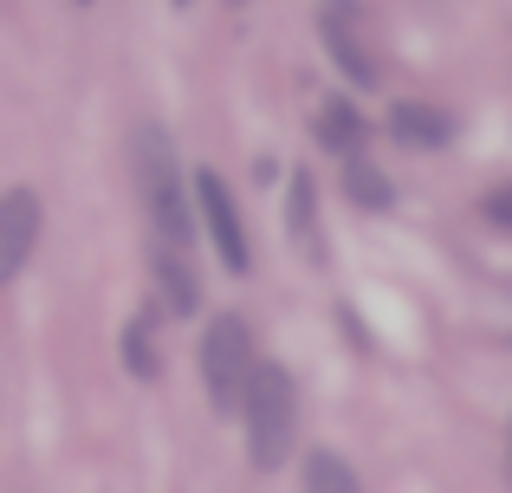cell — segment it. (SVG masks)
Segmentation results:
<instances>
[{
	"mask_svg": "<svg viewBox=\"0 0 512 493\" xmlns=\"http://www.w3.org/2000/svg\"><path fill=\"white\" fill-rule=\"evenodd\" d=\"M240 409H247V448H253V468L273 474L279 461L292 455V435H299V390L279 364L253 357L247 370V390H240Z\"/></svg>",
	"mask_w": 512,
	"mask_h": 493,
	"instance_id": "cell-1",
	"label": "cell"
},
{
	"mask_svg": "<svg viewBox=\"0 0 512 493\" xmlns=\"http://www.w3.org/2000/svg\"><path fill=\"white\" fill-rule=\"evenodd\" d=\"M137 189H143V208H150L156 241H175V247L195 241L188 195H182V169H175V143H169L163 124H143L137 130Z\"/></svg>",
	"mask_w": 512,
	"mask_h": 493,
	"instance_id": "cell-2",
	"label": "cell"
},
{
	"mask_svg": "<svg viewBox=\"0 0 512 493\" xmlns=\"http://www.w3.org/2000/svg\"><path fill=\"white\" fill-rule=\"evenodd\" d=\"M247 370H253V331H247V318L221 312L208 325V338H201V377H208V396H214L221 416H234V409H240Z\"/></svg>",
	"mask_w": 512,
	"mask_h": 493,
	"instance_id": "cell-3",
	"label": "cell"
},
{
	"mask_svg": "<svg viewBox=\"0 0 512 493\" xmlns=\"http://www.w3.org/2000/svg\"><path fill=\"white\" fill-rule=\"evenodd\" d=\"M195 195H201V215H208V234H214L221 266H227V273H247L253 247H247V228H240V208H234V195H227V182L214 176V169H201V176H195Z\"/></svg>",
	"mask_w": 512,
	"mask_h": 493,
	"instance_id": "cell-4",
	"label": "cell"
},
{
	"mask_svg": "<svg viewBox=\"0 0 512 493\" xmlns=\"http://www.w3.org/2000/svg\"><path fill=\"white\" fill-rule=\"evenodd\" d=\"M33 241H39V195L33 189H7L0 195V286L26 266Z\"/></svg>",
	"mask_w": 512,
	"mask_h": 493,
	"instance_id": "cell-5",
	"label": "cell"
},
{
	"mask_svg": "<svg viewBox=\"0 0 512 493\" xmlns=\"http://www.w3.org/2000/svg\"><path fill=\"white\" fill-rule=\"evenodd\" d=\"M325 46H331V59H338V72H350V85H363V91L376 85V52L363 46L357 7H344V0L325 7Z\"/></svg>",
	"mask_w": 512,
	"mask_h": 493,
	"instance_id": "cell-6",
	"label": "cell"
},
{
	"mask_svg": "<svg viewBox=\"0 0 512 493\" xmlns=\"http://www.w3.org/2000/svg\"><path fill=\"white\" fill-rule=\"evenodd\" d=\"M150 266H156V286H163L169 312H195V305H201V279H195V266H188V247L156 241L150 247Z\"/></svg>",
	"mask_w": 512,
	"mask_h": 493,
	"instance_id": "cell-7",
	"label": "cell"
},
{
	"mask_svg": "<svg viewBox=\"0 0 512 493\" xmlns=\"http://www.w3.org/2000/svg\"><path fill=\"white\" fill-rule=\"evenodd\" d=\"M389 130H396L402 143H415V150H441V143L454 137V117L435 111V104H396V111H389Z\"/></svg>",
	"mask_w": 512,
	"mask_h": 493,
	"instance_id": "cell-8",
	"label": "cell"
},
{
	"mask_svg": "<svg viewBox=\"0 0 512 493\" xmlns=\"http://www.w3.org/2000/svg\"><path fill=\"white\" fill-rule=\"evenodd\" d=\"M318 137H325V150L357 156L363 143H370V124H363V111H357L350 98H331L325 111H318Z\"/></svg>",
	"mask_w": 512,
	"mask_h": 493,
	"instance_id": "cell-9",
	"label": "cell"
},
{
	"mask_svg": "<svg viewBox=\"0 0 512 493\" xmlns=\"http://www.w3.org/2000/svg\"><path fill=\"white\" fill-rule=\"evenodd\" d=\"M344 195L357 208H370V215H383V208H389V176L357 150V156H344Z\"/></svg>",
	"mask_w": 512,
	"mask_h": 493,
	"instance_id": "cell-10",
	"label": "cell"
},
{
	"mask_svg": "<svg viewBox=\"0 0 512 493\" xmlns=\"http://www.w3.org/2000/svg\"><path fill=\"white\" fill-rule=\"evenodd\" d=\"M305 493H363V487H357V474H350V461L318 448V455L305 461Z\"/></svg>",
	"mask_w": 512,
	"mask_h": 493,
	"instance_id": "cell-11",
	"label": "cell"
},
{
	"mask_svg": "<svg viewBox=\"0 0 512 493\" xmlns=\"http://www.w3.org/2000/svg\"><path fill=\"white\" fill-rule=\"evenodd\" d=\"M292 234L305 241L312 260H325V234H318V208H312V176L292 182Z\"/></svg>",
	"mask_w": 512,
	"mask_h": 493,
	"instance_id": "cell-12",
	"label": "cell"
},
{
	"mask_svg": "<svg viewBox=\"0 0 512 493\" xmlns=\"http://www.w3.org/2000/svg\"><path fill=\"white\" fill-rule=\"evenodd\" d=\"M124 364H130V377H156V338H150V325H130L124 331Z\"/></svg>",
	"mask_w": 512,
	"mask_h": 493,
	"instance_id": "cell-13",
	"label": "cell"
},
{
	"mask_svg": "<svg viewBox=\"0 0 512 493\" xmlns=\"http://www.w3.org/2000/svg\"><path fill=\"white\" fill-rule=\"evenodd\" d=\"M487 221H493V228H506V234H512V182H506V189H493V195H487Z\"/></svg>",
	"mask_w": 512,
	"mask_h": 493,
	"instance_id": "cell-14",
	"label": "cell"
},
{
	"mask_svg": "<svg viewBox=\"0 0 512 493\" xmlns=\"http://www.w3.org/2000/svg\"><path fill=\"white\" fill-rule=\"evenodd\" d=\"M506 481H512V448H506Z\"/></svg>",
	"mask_w": 512,
	"mask_h": 493,
	"instance_id": "cell-15",
	"label": "cell"
},
{
	"mask_svg": "<svg viewBox=\"0 0 512 493\" xmlns=\"http://www.w3.org/2000/svg\"><path fill=\"white\" fill-rule=\"evenodd\" d=\"M175 7H188V0H175Z\"/></svg>",
	"mask_w": 512,
	"mask_h": 493,
	"instance_id": "cell-16",
	"label": "cell"
}]
</instances>
